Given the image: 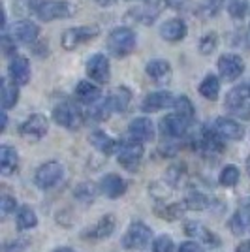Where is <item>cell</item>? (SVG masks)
<instances>
[{
    "label": "cell",
    "instance_id": "obj_43",
    "mask_svg": "<svg viewBox=\"0 0 250 252\" xmlns=\"http://www.w3.org/2000/svg\"><path fill=\"white\" fill-rule=\"evenodd\" d=\"M177 252H205L201 249V245L196 241H185L181 243V247H179Z\"/></svg>",
    "mask_w": 250,
    "mask_h": 252
},
{
    "label": "cell",
    "instance_id": "obj_20",
    "mask_svg": "<svg viewBox=\"0 0 250 252\" xmlns=\"http://www.w3.org/2000/svg\"><path fill=\"white\" fill-rule=\"evenodd\" d=\"M8 74L15 85H27L31 81V63L25 57H13L8 66Z\"/></svg>",
    "mask_w": 250,
    "mask_h": 252
},
{
    "label": "cell",
    "instance_id": "obj_1",
    "mask_svg": "<svg viewBox=\"0 0 250 252\" xmlns=\"http://www.w3.org/2000/svg\"><path fill=\"white\" fill-rule=\"evenodd\" d=\"M136 32L128 27H117L107 36V51L117 59H125L136 49Z\"/></svg>",
    "mask_w": 250,
    "mask_h": 252
},
{
    "label": "cell",
    "instance_id": "obj_16",
    "mask_svg": "<svg viewBox=\"0 0 250 252\" xmlns=\"http://www.w3.org/2000/svg\"><path fill=\"white\" fill-rule=\"evenodd\" d=\"M215 132L219 134L222 139H229V141H239L243 139L245 136V130H243V126L237 123V121H233V119H228V117H219L217 121H215Z\"/></svg>",
    "mask_w": 250,
    "mask_h": 252
},
{
    "label": "cell",
    "instance_id": "obj_46",
    "mask_svg": "<svg viewBox=\"0 0 250 252\" xmlns=\"http://www.w3.org/2000/svg\"><path fill=\"white\" fill-rule=\"evenodd\" d=\"M23 251V245L19 243H15V245H10V247H6V252H21Z\"/></svg>",
    "mask_w": 250,
    "mask_h": 252
},
{
    "label": "cell",
    "instance_id": "obj_9",
    "mask_svg": "<svg viewBox=\"0 0 250 252\" xmlns=\"http://www.w3.org/2000/svg\"><path fill=\"white\" fill-rule=\"evenodd\" d=\"M49 130V121L45 119V115L34 113L31 115L21 126H19V134H21L27 141H40Z\"/></svg>",
    "mask_w": 250,
    "mask_h": 252
},
{
    "label": "cell",
    "instance_id": "obj_17",
    "mask_svg": "<svg viewBox=\"0 0 250 252\" xmlns=\"http://www.w3.org/2000/svg\"><path fill=\"white\" fill-rule=\"evenodd\" d=\"M175 98L167 91H158V93H151L145 96V100L141 102V109L145 113H155V111H162L166 107H173Z\"/></svg>",
    "mask_w": 250,
    "mask_h": 252
},
{
    "label": "cell",
    "instance_id": "obj_5",
    "mask_svg": "<svg viewBox=\"0 0 250 252\" xmlns=\"http://www.w3.org/2000/svg\"><path fill=\"white\" fill-rule=\"evenodd\" d=\"M36 15L40 21H57V19H66L73 15V6L68 0H43L38 6Z\"/></svg>",
    "mask_w": 250,
    "mask_h": 252
},
{
    "label": "cell",
    "instance_id": "obj_32",
    "mask_svg": "<svg viewBox=\"0 0 250 252\" xmlns=\"http://www.w3.org/2000/svg\"><path fill=\"white\" fill-rule=\"evenodd\" d=\"M222 4H224V0H203V2H199V6L196 8V13L201 19H211V17H215L222 10Z\"/></svg>",
    "mask_w": 250,
    "mask_h": 252
},
{
    "label": "cell",
    "instance_id": "obj_34",
    "mask_svg": "<svg viewBox=\"0 0 250 252\" xmlns=\"http://www.w3.org/2000/svg\"><path fill=\"white\" fill-rule=\"evenodd\" d=\"M239 169L237 166H233V164H228L226 168H222L219 175V183L222 187H226V189H231V187H235L237 183H239Z\"/></svg>",
    "mask_w": 250,
    "mask_h": 252
},
{
    "label": "cell",
    "instance_id": "obj_39",
    "mask_svg": "<svg viewBox=\"0 0 250 252\" xmlns=\"http://www.w3.org/2000/svg\"><path fill=\"white\" fill-rule=\"evenodd\" d=\"M111 113H113V109H111V105L107 102V98L96 102V104L93 105V109H91V117L96 119V121H105V119H109Z\"/></svg>",
    "mask_w": 250,
    "mask_h": 252
},
{
    "label": "cell",
    "instance_id": "obj_44",
    "mask_svg": "<svg viewBox=\"0 0 250 252\" xmlns=\"http://www.w3.org/2000/svg\"><path fill=\"white\" fill-rule=\"evenodd\" d=\"M243 45H245L247 49H250V27L245 31V34H243Z\"/></svg>",
    "mask_w": 250,
    "mask_h": 252
},
{
    "label": "cell",
    "instance_id": "obj_40",
    "mask_svg": "<svg viewBox=\"0 0 250 252\" xmlns=\"http://www.w3.org/2000/svg\"><path fill=\"white\" fill-rule=\"evenodd\" d=\"M185 209H187V205H185V203H183V205H181V203H171V205H167L164 211L158 209L156 213L160 215V217H162V219H166V220L173 222V220H177L179 217H183Z\"/></svg>",
    "mask_w": 250,
    "mask_h": 252
},
{
    "label": "cell",
    "instance_id": "obj_37",
    "mask_svg": "<svg viewBox=\"0 0 250 252\" xmlns=\"http://www.w3.org/2000/svg\"><path fill=\"white\" fill-rule=\"evenodd\" d=\"M217 47H219V34L217 32H207L201 36L198 45L201 55H211L213 51H217Z\"/></svg>",
    "mask_w": 250,
    "mask_h": 252
},
{
    "label": "cell",
    "instance_id": "obj_49",
    "mask_svg": "<svg viewBox=\"0 0 250 252\" xmlns=\"http://www.w3.org/2000/svg\"><path fill=\"white\" fill-rule=\"evenodd\" d=\"M247 171H249V173H250V157L247 158Z\"/></svg>",
    "mask_w": 250,
    "mask_h": 252
},
{
    "label": "cell",
    "instance_id": "obj_30",
    "mask_svg": "<svg viewBox=\"0 0 250 252\" xmlns=\"http://www.w3.org/2000/svg\"><path fill=\"white\" fill-rule=\"evenodd\" d=\"M187 233L188 235H198L201 241H205L207 245H213V247H219L220 245V241L217 239V235L213 233V231H209L205 226H201L199 222H194V220H190V222H187Z\"/></svg>",
    "mask_w": 250,
    "mask_h": 252
},
{
    "label": "cell",
    "instance_id": "obj_10",
    "mask_svg": "<svg viewBox=\"0 0 250 252\" xmlns=\"http://www.w3.org/2000/svg\"><path fill=\"white\" fill-rule=\"evenodd\" d=\"M219 74L224 81H235L239 79L243 72H245V63L239 55L233 53H226L219 59Z\"/></svg>",
    "mask_w": 250,
    "mask_h": 252
},
{
    "label": "cell",
    "instance_id": "obj_45",
    "mask_svg": "<svg viewBox=\"0 0 250 252\" xmlns=\"http://www.w3.org/2000/svg\"><path fill=\"white\" fill-rule=\"evenodd\" d=\"M96 2H98V4L102 6V8H109V6H113V4H117L119 0H96Z\"/></svg>",
    "mask_w": 250,
    "mask_h": 252
},
{
    "label": "cell",
    "instance_id": "obj_27",
    "mask_svg": "<svg viewBox=\"0 0 250 252\" xmlns=\"http://www.w3.org/2000/svg\"><path fill=\"white\" fill-rule=\"evenodd\" d=\"M0 100H2V109L4 111H8L11 107H15L17 102H19V89H17V85L10 81V79H2V96H0Z\"/></svg>",
    "mask_w": 250,
    "mask_h": 252
},
{
    "label": "cell",
    "instance_id": "obj_4",
    "mask_svg": "<svg viewBox=\"0 0 250 252\" xmlns=\"http://www.w3.org/2000/svg\"><path fill=\"white\" fill-rule=\"evenodd\" d=\"M151 237H153V230L143 222L134 220L123 235V247L126 251H143L149 247Z\"/></svg>",
    "mask_w": 250,
    "mask_h": 252
},
{
    "label": "cell",
    "instance_id": "obj_26",
    "mask_svg": "<svg viewBox=\"0 0 250 252\" xmlns=\"http://www.w3.org/2000/svg\"><path fill=\"white\" fill-rule=\"evenodd\" d=\"M89 141H91V145H93L96 151H100L102 155H111L115 149H117V141H115L111 136H107L105 132H102V130H96V132H93L91 134V137H89Z\"/></svg>",
    "mask_w": 250,
    "mask_h": 252
},
{
    "label": "cell",
    "instance_id": "obj_11",
    "mask_svg": "<svg viewBox=\"0 0 250 252\" xmlns=\"http://www.w3.org/2000/svg\"><path fill=\"white\" fill-rule=\"evenodd\" d=\"M143 158V145L136 141V139H130L119 145V153H117V160L121 166H125L128 169H134L141 162Z\"/></svg>",
    "mask_w": 250,
    "mask_h": 252
},
{
    "label": "cell",
    "instance_id": "obj_25",
    "mask_svg": "<svg viewBox=\"0 0 250 252\" xmlns=\"http://www.w3.org/2000/svg\"><path fill=\"white\" fill-rule=\"evenodd\" d=\"M17 164H19V155L17 151L10 145H2L0 147V171L2 175H11L15 169H17Z\"/></svg>",
    "mask_w": 250,
    "mask_h": 252
},
{
    "label": "cell",
    "instance_id": "obj_48",
    "mask_svg": "<svg viewBox=\"0 0 250 252\" xmlns=\"http://www.w3.org/2000/svg\"><path fill=\"white\" fill-rule=\"evenodd\" d=\"M55 252H73L70 247H59V249H55Z\"/></svg>",
    "mask_w": 250,
    "mask_h": 252
},
{
    "label": "cell",
    "instance_id": "obj_24",
    "mask_svg": "<svg viewBox=\"0 0 250 252\" xmlns=\"http://www.w3.org/2000/svg\"><path fill=\"white\" fill-rule=\"evenodd\" d=\"M115 230V217L113 215H105L100 220L96 222V226H93L91 230L83 231V235L87 239H105L109 237Z\"/></svg>",
    "mask_w": 250,
    "mask_h": 252
},
{
    "label": "cell",
    "instance_id": "obj_6",
    "mask_svg": "<svg viewBox=\"0 0 250 252\" xmlns=\"http://www.w3.org/2000/svg\"><path fill=\"white\" fill-rule=\"evenodd\" d=\"M98 34H100V29H98L96 25H87V27H73V29H68V31H64L61 43H62L64 51H73V49H77L79 45H83V43L94 40Z\"/></svg>",
    "mask_w": 250,
    "mask_h": 252
},
{
    "label": "cell",
    "instance_id": "obj_13",
    "mask_svg": "<svg viewBox=\"0 0 250 252\" xmlns=\"http://www.w3.org/2000/svg\"><path fill=\"white\" fill-rule=\"evenodd\" d=\"M188 126H190V121L183 119V117L177 115V113L166 115L160 121V130H162L164 137H169V139L183 137L188 132Z\"/></svg>",
    "mask_w": 250,
    "mask_h": 252
},
{
    "label": "cell",
    "instance_id": "obj_28",
    "mask_svg": "<svg viewBox=\"0 0 250 252\" xmlns=\"http://www.w3.org/2000/svg\"><path fill=\"white\" fill-rule=\"evenodd\" d=\"M164 8H166V0H151L149 4H145L141 10L137 11V19L143 25H153Z\"/></svg>",
    "mask_w": 250,
    "mask_h": 252
},
{
    "label": "cell",
    "instance_id": "obj_12",
    "mask_svg": "<svg viewBox=\"0 0 250 252\" xmlns=\"http://www.w3.org/2000/svg\"><path fill=\"white\" fill-rule=\"evenodd\" d=\"M145 72L151 77V81L156 85L171 83V77H173L171 64L167 63V61H164V59H153V61H149L145 66Z\"/></svg>",
    "mask_w": 250,
    "mask_h": 252
},
{
    "label": "cell",
    "instance_id": "obj_21",
    "mask_svg": "<svg viewBox=\"0 0 250 252\" xmlns=\"http://www.w3.org/2000/svg\"><path fill=\"white\" fill-rule=\"evenodd\" d=\"M188 34V27L183 19H169L160 27V36L166 42H181Z\"/></svg>",
    "mask_w": 250,
    "mask_h": 252
},
{
    "label": "cell",
    "instance_id": "obj_36",
    "mask_svg": "<svg viewBox=\"0 0 250 252\" xmlns=\"http://www.w3.org/2000/svg\"><path fill=\"white\" fill-rule=\"evenodd\" d=\"M185 205H187V209L203 211L209 207V198L205 196V194H201V192H198V190H194V192H190V194L187 196Z\"/></svg>",
    "mask_w": 250,
    "mask_h": 252
},
{
    "label": "cell",
    "instance_id": "obj_33",
    "mask_svg": "<svg viewBox=\"0 0 250 252\" xmlns=\"http://www.w3.org/2000/svg\"><path fill=\"white\" fill-rule=\"evenodd\" d=\"M173 107H175V113L177 115H181L183 119H187V121H190L192 123V119H194V104L190 102V98L185 94H181L175 98V104H173Z\"/></svg>",
    "mask_w": 250,
    "mask_h": 252
},
{
    "label": "cell",
    "instance_id": "obj_23",
    "mask_svg": "<svg viewBox=\"0 0 250 252\" xmlns=\"http://www.w3.org/2000/svg\"><path fill=\"white\" fill-rule=\"evenodd\" d=\"M107 102H109L115 113H125L130 107V102H132V93L126 87H115L113 91L107 94Z\"/></svg>",
    "mask_w": 250,
    "mask_h": 252
},
{
    "label": "cell",
    "instance_id": "obj_22",
    "mask_svg": "<svg viewBox=\"0 0 250 252\" xmlns=\"http://www.w3.org/2000/svg\"><path fill=\"white\" fill-rule=\"evenodd\" d=\"M75 98L87 105H94L96 102H100L102 98V91L100 87H96L93 81H79L75 87Z\"/></svg>",
    "mask_w": 250,
    "mask_h": 252
},
{
    "label": "cell",
    "instance_id": "obj_42",
    "mask_svg": "<svg viewBox=\"0 0 250 252\" xmlns=\"http://www.w3.org/2000/svg\"><path fill=\"white\" fill-rule=\"evenodd\" d=\"M15 207H17L15 198H11V196H8V194H4L2 200H0V211H2V215H4V217L10 215V213L15 211Z\"/></svg>",
    "mask_w": 250,
    "mask_h": 252
},
{
    "label": "cell",
    "instance_id": "obj_7",
    "mask_svg": "<svg viewBox=\"0 0 250 252\" xmlns=\"http://www.w3.org/2000/svg\"><path fill=\"white\" fill-rule=\"evenodd\" d=\"M62 175H64L62 164L57 162V160H49V162H45V164H42L40 168L36 169L34 181H36V185L42 190H49L62 179Z\"/></svg>",
    "mask_w": 250,
    "mask_h": 252
},
{
    "label": "cell",
    "instance_id": "obj_8",
    "mask_svg": "<svg viewBox=\"0 0 250 252\" xmlns=\"http://www.w3.org/2000/svg\"><path fill=\"white\" fill-rule=\"evenodd\" d=\"M87 75L91 77V81H96V83L104 85L109 81L111 77V66H109V61L104 53H94L93 57L87 61Z\"/></svg>",
    "mask_w": 250,
    "mask_h": 252
},
{
    "label": "cell",
    "instance_id": "obj_29",
    "mask_svg": "<svg viewBox=\"0 0 250 252\" xmlns=\"http://www.w3.org/2000/svg\"><path fill=\"white\" fill-rule=\"evenodd\" d=\"M199 94L203 96L205 100H211V102H217L220 94V81L217 75L209 74L205 75V79L199 85Z\"/></svg>",
    "mask_w": 250,
    "mask_h": 252
},
{
    "label": "cell",
    "instance_id": "obj_3",
    "mask_svg": "<svg viewBox=\"0 0 250 252\" xmlns=\"http://www.w3.org/2000/svg\"><path fill=\"white\" fill-rule=\"evenodd\" d=\"M53 121L66 130H79L85 123L83 111L72 102H62L53 109Z\"/></svg>",
    "mask_w": 250,
    "mask_h": 252
},
{
    "label": "cell",
    "instance_id": "obj_2",
    "mask_svg": "<svg viewBox=\"0 0 250 252\" xmlns=\"http://www.w3.org/2000/svg\"><path fill=\"white\" fill-rule=\"evenodd\" d=\"M226 111L235 117H243V119H250V87L247 83L239 85L235 89H231L226 94V102H224Z\"/></svg>",
    "mask_w": 250,
    "mask_h": 252
},
{
    "label": "cell",
    "instance_id": "obj_14",
    "mask_svg": "<svg viewBox=\"0 0 250 252\" xmlns=\"http://www.w3.org/2000/svg\"><path fill=\"white\" fill-rule=\"evenodd\" d=\"M128 134L132 139H136L139 143H145V141H153L155 139V125L151 119L147 117H137L134 119L130 125H128Z\"/></svg>",
    "mask_w": 250,
    "mask_h": 252
},
{
    "label": "cell",
    "instance_id": "obj_41",
    "mask_svg": "<svg viewBox=\"0 0 250 252\" xmlns=\"http://www.w3.org/2000/svg\"><path fill=\"white\" fill-rule=\"evenodd\" d=\"M175 245H173V239L164 233V235H158L155 243H153V252H173Z\"/></svg>",
    "mask_w": 250,
    "mask_h": 252
},
{
    "label": "cell",
    "instance_id": "obj_15",
    "mask_svg": "<svg viewBox=\"0 0 250 252\" xmlns=\"http://www.w3.org/2000/svg\"><path fill=\"white\" fill-rule=\"evenodd\" d=\"M38 36H40V27H38L36 23L29 21V19L15 23L13 29H11V38H13L15 42L25 43V45L36 43Z\"/></svg>",
    "mask_w": 250,
    "mask_h": 252
},
{
    "label": "cell",
    "instance_id": "obj_35",
    "mask_svg": "<svg viewBox=\"0 0 250 252\" xmlns=\"http://www.w3.org/2000/svg\"><path fill=\"white\" fill-rule=\"evenodd\" d=\"M96 194H98V189H96L94 183H81V185H77L75 190H73V196H75L79 201H83V203H91V201H94Z\"/></svg>",
    "mask_w": 250,
    "mask_h": 252
},
{
    "label": "cell",
    "instance_id": "obj_18",
    "mask_svg": "<svg viewBox=\"0 0 250 252\" xmlns=\"http://www.w3.org/2000/svg\"><path fill=\"white\" fill-rule=\"evenodd\" d=\"M250 228V196L241 200L239 207L235 211V215L229 220V230L235 235H243Z\"/></svg>",
    "mask_w": 250,
    "mask_h": 252
},
{
    "label": "cell",
    "instance_id": "obj_38",
    "mask_svg": "<svg viewBox=\"0 0 250 252\" xmlns=\"http://www.w3.org/2000/svg\"><path fill=\"white\" fill-rule=\"evenodd\" d=\"M250 10V4L247 0H231L228 6V13L233 17V19H243V17H247V13Z\"/></svg>",
    "mask_w": 250,
    "mask_h": 252
},
{
    "label": "cell",
    "instance_id": "obj_47",
    "mask_svg": "<svg viewBox=\"0 0 250 252\" xmlns=\"http://www.w3.org/2000/svg\"><path fill=\"white\" fill-rule=\"evenodd\" d=\"M6 126H8V113H6V111H2V132L6 130Z\"/></svg>",
    "mask_w": 250,
    "mask_h": 252
},
{
    "label": "cell",
    "instance_id": "obj_19",
    "mask_svg": "<svg viewBox=\"0 0 250 252\" xmlns=\"http://www.w3.org/2000/svg\"><path fill=\"white\" fill-rule=\"evenodd\" d=\"M128 189V185H126V181L121 175H117V173H107L102 181H100V190H102V194H105L107 198H121L123 194L126 192Z\"/></svg>",
    "mask_w": 250,
    "mask_h": 252
},
{
    "label": "cell",
    "instance_id": "obj_31",
    "mask_svg": "<svg viewBox=\"0 0 250 252\" xmlns=\"http://www.w3.org/2000/svg\"><path fill=\"white\" fill-rule=\"evenodd\" d=\"M38 224V217H36V211L29 207V205H23L17 211V228L21 231L31 230Z\"/></svg>",
    "mask_w": 250,
    "mask_h": 252
}]
</instances>
